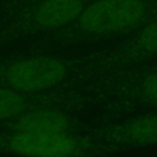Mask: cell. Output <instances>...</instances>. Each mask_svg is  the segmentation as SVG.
I'll return each mask as SVG.
<instances>
[{"label": "cell", "instance_id": "obj_1", "mask_svg": "<svg viewBox=\"0 0 157 157\" xmlns=\"http://www.w3.org/2000/svg\"><path fill=\"white\" fill-rule=\"evenodd\" d=\"M157 19V0H94L67 25L46 33L44 44L59 54L110 46Z\"/></svg>", "mask_w": 157, "mask_h": 157}, {"label": "cell", "instance_id": "obj_2", "mask_svg": "<svg viewBox=\"0 0 157 157\" xmlns=\"http://www.w3.org/2000/svg\"><path fill=\"white\" fill-rule=\"evenodd\" d=\"M88 96L157 105V64L111 70L82 87Z\"/></svg>", "mask_w": 157, "mask_h": 157}, {"label": "cell", "instance_id": "obj_3", "mask_svg": "<svg viewBox=\"0 0 157 157\" xmlns=\"http://www.w3.org/2000/svg\"><path fill=\"white\" fill-rule=\"evenodd\" d=\"M75 140L66 133L0 131V154L17 157H70Z\"/></svg>", "mask_w": 157, "mask_h": 157}, {"label": "cell", "instance_id": "obj_4", "mask_svg": "<svg viewBox=\"0 0 157 157\" xmlns=\"http://www.w3.org/2000/svg\"><path fill=\"white\" fill-rule=\"evenodd\" d=\"M157 61V19L128 37L103 48L102 74Z\"/></svg>", "mask_w": 157, "mask_h": 157}, {"label": "cell", "instance_id": "obj_5", "mask_svg": "<svg viewBox=\"0 0 157 157\" xmlns=\"http://www.w3.org/2000/svg\"><path fill=\"white\" fill-rule=\"evenodd\" d=\"M94 0H35L27 14V28L44 35L75 20Z\"/></svg>", "mask_w": 157, "mask_h": 157}, {"label": "cell", "instance_id": "obj_6", "mask_svg": "<svg viewBox=\"0 0 157 157\" xmlns=\"http://www.w3.org/2000/svg\"><path fill=\"white\" fill-rule=\"evenodd\" d=\"M70 118L63 111L45 107L25 112L11 121L0 126V131L66 133Z\"/></svg>", "mask_w": 157, "mask_h": 157}, {"label": "cell", "instance_id": "obj_7", "mask_svg": "<svg viewBox=\"0 0 157 157\" xmlns=\"http://www.w3.org/2000/svg\"><path fill=\"white\" fill-rule=\"evenodd\" d=\"M119 131L124 138L136 143H157V115L131 119L119 127Z\"/></svg>", "mask_w": 157, "mask_h": 157}]
</instances>
